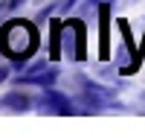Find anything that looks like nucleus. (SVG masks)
Wrapping results in <instances>:
<instances>
[{
    "instance_id": "7ed1b4c3",
    "label": "nucleus",
    "mask_w": 145,
    "mask_h": 140,
    "mask_svg": "<svg viewBox=\"0 0 145 140\" xmlns=\"http://www.w3.org/2000/svg\"><path fill=\"white\" fill-rule=\"evenodd\" d=\"M55 76H58V70H55V67L38 64V67H32L29 73H23V82H38V85H46V82H52Z\"/></svg>"
},
{
    "instance_id": "f03ea898",
    "label": "nucleus",
    "mask_w": 145,
    "mask_h": 140,
    "mask_svg": "<svg viewBox=\"0 0 145 140\" xmlns=\"http://www.w3.org/2000/svg\"><path fill=\"white\" fill-rule=\"evenodd\" d=\"M44 105H46V108H52L55 114H70V111H72L70 99L61 96L58 90H44Z\"/></svg>"
},
{
    "instance_id": "f257e3e1",
    "label": "nucleus",
    "mask_w": 145,
    "mask_h": 140,
    "mask_svg": "<svg viewBox=\"0 0 145 140\" xmlns=\"http://www.w3.org/2000/svg\"><path fill=\"white\" fill-rule=\"evenodd\" d=\"M3 50L9 55H15V58H23V55H29L35 50V41H38V35H35V29L29 26V23H23V20H12L9 26L3 29Z\"/></svg>"
},
{
    "instance_id": "20e7f679",
    "label": "nucleus",
    "mask_w": 145,
    "mask_h": 140,
    "mask_svg": "<svg viewBox=\"0 0 145 140\" xmlns=\"http://www.w3.org/2000/svg\"><path fill=\"white\" fill-rule=\"evenodd\" d=\"M3 105H9V108H18V111H23V108H29V96L26 93H9V96L3 99Z\"/></svg>"
}]
</instances>
